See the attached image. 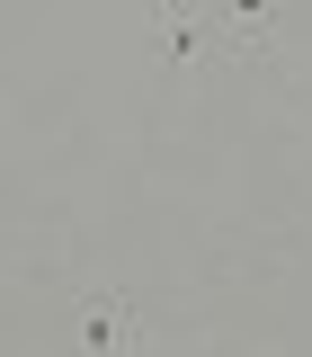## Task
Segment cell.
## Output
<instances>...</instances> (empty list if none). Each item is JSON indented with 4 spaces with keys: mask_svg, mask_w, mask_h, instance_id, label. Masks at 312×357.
<instances>
[{
    "mask_svg": "<svg viewBox=\"0 0 312 357\" xmlns=\"http://www.w3.org/2000/svg\"><path fill=\"white\" fill-rule=\"evenodd\" d=\"M72 340H81L89 357H143L152 321H143L134 295H72Z\"/></svg>",
    "mask_w": 312,
    "mask_h": 357,
    "instance_id": "6da1fadb",
    "label": "cell"
},
{
    "mask_svg": "<svg viewBox=\"0 0 312 357\" xmlns=\"http://www.w3.org/2000/svg\"><path fill=\"white\" fill-rule=\"evenodd\" d=\"M276 27H286V0H214V36H223L232 63L276 54Z\"/></svg>",
    "mask_w": 312,
    "mask_h": 357,
    "instance_id": "7a4b0ae2",
    "label": "cell"
}]
</instances>
